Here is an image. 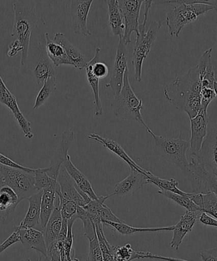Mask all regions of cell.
<instances>
[{
  "label": "cell",
  "mask_w": 217,
  "mask_h": 261,
  "mask_svg": "<svg viewBox=\"0 0 217 261\" xmlns=\"http://www.w3.org/2000/svg\"><path fill=\"white\" fill-rule=\"evenodd\" d=\"M201 84L198 66L185 75L177 76L165 87L166 99L178 111L185 112L190 119L201 109Z\"/></svg>",
  "instance_id": "1"
},
{
  "label": "cell",
  "mask_w": 217,
  "mask_h": 261,
  "mask_svg": "<svg viewBox=\"0 0 217 261\" xmlns=\"http://www.w3.org/2000/svg\"><path fill=\"white\" fill-rule=\"evenodd\" d=\"M168 4L167 24L172 37H178L185 25L195 21L201 15L216 9V1L178 0L160 1Z\"/></svg>",
  "instance_id": "2"
},
{
  "label": "cell",
  "mask_w": 217,
  "mask_h": 261,
  "mask_svg": "<svg viewBox=\"0 0 217 261\" xmlns=\"http://www.w3.org/2000/svg\"><path fill=\"white\" fill-rule=\"evenodd\" d=\"M34 1H17L13 3L15 19L11 36L17 38L22 46L20 60L21 73H26L28 50L33 31L38 21Z\"/></svg>",
  "instance_id": "3"
},
{
  "label": "cell",
  "mask_w": 217,
  "mask_h": 261,
  "mask_svg": "<svg viewBox=\"0 0 217 261\" xmlns=\"http://www.w3.org/2000/svg\"><path fill=\"white\" fill-rule=\"evenodd\" d=\"M145 4L144 20L139 25V35H137L133 53H132V63L134 69V77L138 83L142 82V72L143 63L149 55L153 45L156 40L158 33L162 27L160 20H153L146 31V24L148 16L151 9L153 1L147 0L144 1Z\"/></svg>",
  "instance_id": "4"
},
{
  "label": "cell",
  "mask_w": 217,
  "mask_h": 261,
  "mask_svg": "<svg viewBox=\"0 0 217 261\" xmlns=\"http://www.w3.org/2000/svg\"><path fill=\"white\" fill-rule=\"evenodd\" d=\"M45 21L40 18L37 27L33 31L31 37L30 48L32 57V71L38 85L42 88L43 83L49 76H56L55 66L48 58L46 51V41L43 27H45Z\"/></svg>",
  "instance_id": "5"
},
{
  "label": "cell",
  "mask_w": 217,
  "mask_h": 261,
  "mask_svg": "<svg viewBox=\"0 0 217 261\" xmlns=\"http://www.w3.org/2000/svg\"><path fill=\"white\" fill-rule=\"evenodd\" d=\"M129 71L127 68L124 76L123 85L120 93L115 96L112 103L115 116L123 120H133L143 125L147 130L149 127L145 123L141 114L143 100L134 93L129 83Z\"/></svg>",
  "instance_id": "6"
},
{
  "label": "cell",
  "mask_w": 217,
  "mask_h": 261,
  "mask_svg": "<svg viewBox=\"0 0 217 261\" xmlns=\"http://www.w3.org/2000/svg\"><path fill=\"white\" fill-rule=\"evenodd\" d=\"M147 132L154 138L155 153L168 163L177 166L185 173L188 165L186 153L190 147V142L182 139V132H180L177 138L157 136L150 129H148Z\"/></svg>",
  "instance_id": "7"
},
{
  "label": "cell",
  "mask_w": 217,
  "mask_h": 261,
  "mask_svg": "<svg viewBox=\"0 0 217 261\" xmlns=\"http://www.w3.org/2000/svg\"><path fill=\"white\" fill-rule=\"evenodd\" d=\"M185 174L190 180L193 193H216V174L208 170L198 156L191 155L187 170Z\"/></svg>",
  "instance_id": "8"
},
{
  "label": "cell",
  "mask_w": 217,
  "mask_h": 261,
  "mask_svg": "<svg viewBox=\"0 0 217 261\" xmlns=\"http://www.w3.org/2000/svg\"><path fill=\"white\" fill-rule=\"evenodd\" d=\"M0 177L5 186L10 187L16 193L20 202L38 192L33 173L0 165Z\"/></svg>",
  "instance_id": "9"
},
{
  "label": "cell",
  "mask_w": 217,
  "mask_h": 261,
  "mask_svg": "<svg viewBox=\"0 0 217 261\" xmlns=\"http://www.w3.org/2000/svg\"><path fill=\"white\" fill-rule=\"evenodd\" d=\"M119 7L124 19V32L121 38L126 46L131 42L132 33L139 32V17L143 0H118Z\"/></svg>",
  "instance_id": "10"
},
{
  "label": "cell",
  "mask_w": 217,
  "mask_h": 261,
  "mask_svg": "<svg viewBox=\"0 0 217 261\" xmlns=\"http://www.w3.org/2000/svg\"><path fill=\"white\" fill-rule=\"evenodd\" d=\"M127 62H128V50L121 38H119L111 79L108 83L105 84L106 88L112 89L114 97L118 95L121 91L122 85H123L124 74L128 68Z\"/></svg>",
  "instance_id": "11"
},
{
  "label": "cell",
  "mask_w": 217,
  "mask_h": 261,
  "mask_svg": "<svg viewBox=\"0 0 217 261\" xmlns=\"http://www.w3.org/2000/svg\"><path fill=\"white\" fill-rule=\"evenodd\" d=\"M0 103L4 105L12 111L15 119L17 120L20 128L24 133L25 137L28 139H32L34 137L32 130V123L23 116L18 106L16 98L5 85L1 75H0Z\"/></svg>",
  "instance_id": "12"
},
{
  "label": "cell",
  "mask_w": 217,
  "mask_h": 261,
  "mask_svg": "<svg viewBox=\"0 0 217 261\" xmlns=\"http://www.w3.org/2000/svg\"><path fill=\"white\" fill-rule=\"evenodd\" d=\"M73 140L74 132L72 129L64 130L57 149L51 159L49 166L45 168L46 173L51 178L57 180L59 171L67 158L68 152L72 145Z\"/></svg>",
  "instance_id": "13"
},
{
  "label": "cell",
  "mask_w": 217,
  "mask_h": 261,
  "mask_svg": "<svg viewBox=\"0 0 217 261\" xmlns=\"http://www.w3.org/2000/svg\"><path fill=\"white\" fill-rule=\"evenodd\" d=\"M93 0L71 1V15L74 32L76 34L89 37L91 35L88 27V17Z\"/></svg>",
  "instance_id": "14"
},
{
  "label": "cell",
  "mask_w": 217,
  "mask_h": 261,
  "mask_svg": "<svg viewBox=\"0 0 217 261\" xmlns=\"http://www.w3.org/2000/svg\"><path fill=\"white\" fill-rule=\"evenodd\" d=\"M191 138L189 140L191 155L198 156L204 140L207 135L209 122L207 111L201 109L198 114L190 119Z\"/></svg>",
  "instance_id": "15"
},
{
  "label": "cell",
  "mask_w": 217,
  "mask_h": 261,
  "mask_svg": "<svg viewBox=\"0 0 217 261\" xmlns=\"http://www.w3.org/2000/svg\"><path fill=\"white\" fill-rule=\"evenodd\" d=\"M147 173H141L131 169V173L123 180L117 183L115 186L114 193L110 194L111 196H117L121 198H126L131 196L140 189L147 184H150L148 178Z\"/></svg>",
  "instance_id": "16"
},
{
  "label": "cell",
  "mask_w": 217,
  "mask_h": 261,
  "mask_svg": "<svg viewBox=\"0 0 217 261\" xmlns=\"http://www.w3.org/2000/svg\"><path fill=\"white\" fill-rule=\"evenodd\" d=\"M201 213V212H185L179 222L175 226H173V236L170 242L171 247L174 248L176 250L179 249L183 239L188 232L192 231Z\"/></svg>",
  "instance_id": "17"
},
{
  "label": "cell",
  "mask_w": 217,
  "mask_h": 261,
  "mask_svg": "<svg viewBox=\"0 0 217 261\" xmlns=\"http://www.w3.org/2000/svg\"><path fill=\"white\" fill-rule=\"evenodd\" d=\"M57 181L60 186L61 196L64 198L74 202L78 206L86 205V202L79 193L75 182L68 175L63 165L59 171Z\"/></svg>",
  "instance_id": "18"
},
{
  "label": "cell",
  "mask_w": 217,
  "mask_h": 261,
  "mask_svg": "<svg viewBox=\"0 0 217 261\" xmlns=\"http://www.w3.org/2000/svg\"><path fill=\"white\" fill-rule=\"evenodd\" d=\"M19 230L20 242L24 245L25 249L35 250L47 258V247L42 231L34 228H24Z\"/></svg>",
  "instance_id": "19"
},
{
  "label": "cell",
  "mask_w": 217,
  "mask_h": 261,
  "mask_svg": "<svg viewBox=\"0 0 217 261\" xmlns=\"http://www.w3.org/2000/svg\"><path fill=\"white\" fill-rule=\"evenodd\" d=\"M216 143V133L215 130L206 135L198 156L206 167L215 174H217Z\"/></svg>",
  "instance_id": "20"
},
{
  "label": "cell",
  "mask_w": 217,
  "mask_h": 261,
  "mask_svg": "<svg viewBox=\"0 0 217 261\" xmlns=\"http://www.w3.org/2000/svg\"><path fill=\"white\" fill-rule=\"evenodd\" d=\"M213 49V47H210L203 54L200 63L197 66L200 74L201 88H210L216 91L217 83L211 63Z\"/></svg>",
  "instance_id": "21"
},
{
  "label": "cell",
  "mask_w": 217,
  "mask_h": 261,
  "mask_svg": "<svg viewBox=\"0 0 217 261\" xmlns=\"http://www.w3.org/2000/svg\"><path fill=\"white\" fill-rule=\"evenodd\" d=\"M42 194L43 190L39 191L27 199V200L29 201V208L19 226L15 227L17 229L34 228L37 229L38 226L41 227V200H42Z\"/></svg>",
  "instance_id": "22"
},
{
  "label": "cell",
  "mask_w": 217,
  "mask_h": 261,
  "mask_svg": "<svg viewBox=\"0 0 217 261\" xmlns=\"http://www.w3.org/2000/svg\"><path fill=\"white\" fill-rule=\"evenodd\" d=\"M53 41L61 46L65 50L66 55L72 63L73 67L79 70H83L86 68L87 64L89 61L88 58L80 50L75 47L66 38L63 33L61 32L56 33Z\"/></svg>",
  "instance_id": "23"
},
{
  "label": "cell",
  "mask_w": 217,
  "mask_h": 261,
  "mask_svg": "<svg viewBox=\"0 0 217 261\" xmlns=\"http://www.w3.org/2000/svg\"><path fill=\"white\" fill-rule=\"evenodd\" d=\"M61 192L60 184L58 181L47 189H43L41 200L40 225L44 229L48 219L55 209L56 194Z\"/></svg>",
  "instance_id": "24"
},
{
  "label": "cell",
  "mask_w": 217,
  "mask_h": 261,
  "mask_svg": "<svg viewBox=\"0 0 217 261\" xmlns=\"http://www.w3.org/2000/svg\"><path fill=\"white\" fill-rule=\"evenodd\" d=\"M63 166L79 190L87 194L91 200H98L99 196H97L94 191L90 181L87 176L73 165L70 155H68Z\"/></svg>",
  "instance_id": "25"
},
{
  "label": "cell",
  "mask_w": 217,
  "mask_h": 261,
  "mask_svg": "<svg viewBox=\"0 0 217 261\" xmlns=\"http://www.w3.org/2000/svg\"><path fill=\"white\" fill-rule=\"evenodd\" d=\"M88 138L89 139L96 141V142L101 143L104 147L111 150V152L116 153L118 157L125 161V162L129 166L131 169H133V170L141 173H147L148 171H149L145 170L144 168H142L141 166H140L138 164L135 163L134 161L129 157V155L127 154L126 151L122 147V146L119 144L116 141L101 137V136L95 134V133L88 135Z\"/></svg>",
  "instance_id": "26"
},
{
  "label": "cell",
  "mask_w": 217,
  "mask_h": 261,
  "mask_svg": "<svg viewBox=\"0 0 217 261\" xmlns=\"http://www.w3.org/2000/svg\"><path fill=\"white\" fill-rule=\"evenodd\" d=\"M20 201L17 194L7 186L0 188V219L7 221L10 214L14 213Z\"/></svg>",
  "instance_id": "27"
},
{
  "label": "cell",
  "mask_w": 217,
  "mask_h": 261,
  "mask_svg": "<svg viewBox=\"0 0 217 261\" xmlns=\"http://www.w3.org/2000/svg\"><path fill=\"white\" fill-rule=\"evenodd\" d=\"M62 216H61L60 210L55 208L52 215L48 219L47 225L43 229V235L47 247L51 244L57 242L58 235L60 234L62 225Z\"/></svg>",
  "instance_id": "28"
},
{
  "label": "cell",
  "mask_w": 217,
  "mask_h": 261,
  "mask_svg": "<svg viewBox=\"0 0 217 261\" xmlns=\"http://www.w3.org/2000/svg\"><path fill=\"white\" fill-rule=\"evenodd\" d=\"M46 41V51L48 58L52 61L55 66L60 65H71L73 66L70 59L66 55L65 50L58 43L50 40L49 35L48 33H45Z\"/></svg>",
  "instance_id": "29"
},
{
  "label": "cell",
  "mask_w": 217,
  "mask_h": 261,
  "mask_svg": "<svg viewBox=\"0 0 217 261\" xmlns=\"http://www.w3.org/2000/svg\"><path fill=\"white\" fill-rule=\"evenodd\" d=\"M108 5L109 23L112 28L114 35L123 37L124 32V23L123 17L120 10L118 0H108L106 1Z\"/></svg>",
  "instance_id": "30"
},
{
  "label": "cell",
  "mask_w": 217,
  "mask_h": 261,
  "mask_svg": "<svg viewBox=\"0 0 217 261\" xmlns=\"http://www.w3.org/2000/svg\"><path fill=\"white\" fill-rule=\"evenodd\" d=\"M191 199L196 205L200 207L201 212L210 214L214 219H217L216 193H192Z\"/></svg>",
  "instance_id": "31"
},
{
  "label": "cell",
  "mask_w": 217,
  "mask_h": 261,
  "mask_svg": "<svg viewBox=\"0 0 217 261\" xmlns=\"http://www.w3.org/2000/svg\"><path fill=\"white\" fill-rule=\"evenodd\" d=\"M102 224L105 225L106 226L110 227L114 231L118 232L122 235H131L138 232H150L157 231H172L173 226L165 227H153V228H139V227H134L129 226L125 223H116L107 221H102Z\"/></svg>",
  "instance_id": "32"
},
{
  "label": "cell",
  "mask_w": 217,
  "mask_h": 261,
  "mask_svg": "<svg viewBox=\"0 0 217 261\" xmlns=\"http://www.w3.org/2000/svg\"><path fill=\"white\" fill-rule=\"evenodd\" d=\"M147 176L149 178L150 183L159 187L160 190L172 192V193L184 196H191L192 195V193H185V192L178 189V186L179 184L175 179L171 178L167 180V179L160 178L154 175L151 172L147 174Z\"/></svg>",
  "instance_id": "33"
},
{
  "label": "cell",
  "mask_w": 217,
  "mask_h": 261,
  "mask_svg": "<svg viewBox=\"0 0 217 261\" xmlns=\"http://www.w3.org/2000/svg\"><path fill=\"white\" fill-rule=\"evenodd\" d=\"M85 68L87 73V79H88L89 86H91L94 94V108H95L96 116H103L104 112L100 96H99V79L93 75L90 67L88 65H86Z\"/></svg>",
  "instance_id": "34"
},
{
  "label": "cell",
  "mask_w": 217,
  "mask_h": 261,
  "mask_svg": "<svg viewBox=\"0 0 217 261\" xmlns=\"http://www.w3.org/2000/svg\"><path fill=\"white\" fill-rule=\"evenodd\" d=\"M57 89V81H56V77L53 76H49L44 83H43L39 93H38L36 98L35 106L33 107V109L36 110L43 104L49 98L50 96L55 92Z\"/></svg>",
  "instance_id": "35"
},
{
  "label": "cell",
  "mask_w": 217,
  "mask_h": 261,
  "mask_svg": "<svg viewBox=\"0 0 217 261\" xmlns=\"http://www.w3.org/2000/svg\"><path fill=\"white\" fill-rule=\"evenodd\" d=\"M160 195L167 197L168 199H172V201L175 202L176 203L179 204L180 206L183 207L188 212H201L200 207L196 205L194 203L191 196H184L180 195L172 192L160 190L157 192ZM192 196V195H191Z\"/></svg>",
  "instance_id": "36"
},
{
  "label": "cell",
  "mask_w": 217,
  "mask_h": 261,
  "mask_svg": "<svg viewBox=\"0 0 217 261\" xmlns=\"http://www.w3.org/2000/svg\"><path fill=\"white\" fill-rule=\"evenodd\" d=\"M76 216L78 219H80L84 225V237H86L89 241L93 240L96 237L95 226L92 221L87 212L83 207L77 206L76 210Z\"/></svg>",
  "instance_id": "37"
},
{
  "label": "cell",
  "mask_w": 217,
  "mask_h": 261,
  "mask_svg": "<svg viewBox=\"0 0 217 261\" xmlns=\"http://www.w3.org/2000/svg\"><path fill=\"white\" fill-rule=\"evenodd\" d=\"M78 219L76 214L71 217V219L68 220V232L66 235V239L63 242L64 250H65L66 259L68 261L71 260L74 258L75 255V251L73 249V226L74 222Z\"/></svg>",
  "instance_id": "38"
},
{
  "label": "cell",
  "mask_w": 217,
  "mask_h": 261,
  "mask_svg": "<svg viewBox=\"0 0 217 261\" xmlns=\"http://www.w3.org/2000/svg\"><path fill=\"white\" fill-rule=\"evenodd\" d=\"M35 186L38 191L49 188L57 180L51 178L48 176L44 168L35 169Z\"/></svg>",
  "instance_id": "39"
},
{
  "label": "cell",
  "mask_w": 217,
  "mask_h": 261,
  "mask_svg": "<svg viewBox=\"0 0 217 261\" xmlns=\"http://www.w3.org/2000/svg\"><path fill=\"white\" fill-rule=\"evenodd\" d=\"M60 199L59 209L60 210L61 216L63 219L69 220L76 214L77 205L73 201H68L61 196L60 194H57Z\"/></svg>",
  "instance_id": "40"
},
{
  "label": "cell",
  "mask_w": 217,
  "mask_h": 261,
  "mask_svg": "<svg viewBox=\"0 0 217 261\" xmlns=\"http://www.w3.org/2000/svg\"><path fill=\"white\" fill-rule=\"evenodd\" d=\"M88 261H103L98 238L96 237L89 241V252Z\"/></svg>",
  "instance_id": "41"
},
{
  "label": "cell",
  "mask_w": 217,
  "mask_h": 261,
  "mask_svg": "<svg viewBox=\"0 0 217 261\" xmlns=\"http://www.w3.org/2000/svg\"><path fill=\"white\" fill-rule=\"evenodd\" d=\"M201 109L203 111H207L208 107L211 102L216 98L217 91L210 88H201Z\"/></svg>",
  "instance_id": "42"
},
{
  "label": "cell",
  "mask_w": 217,
  "mask_h": 261,
  "mask_svg": "<svg viewBox=\"0 0 217 261\" xmlns=\"http://www.w3.org/2000/svg\"><path fill=\"white\" fill-rule=\"evenodd\" d=\"M99 217L101 221H107L116 222V223H124V222L119 219L105 204H104L100 211H99Z\"/></svg>",
  "instance_id": "43"
},
{
  "label": "cell",
  "mask_w": 217,
  "mask_h": 261,
  "mask_svg": "<svg viewBox=\"0 0 217 261\" xmlns=\"http://www.w3.org/2000/svg\"><path fill=\"white\" fill-rule=\"evenodd\" d=\"M0 165L8 166V167L19 169L20 170L24 171L25 172L29 173H33L35 171V169L25 168L19 165V164L14 162V161L10 160V158L6 157L1 153H0Z\"/></svg>",
  "instance_id": "44"
},
{
  "label": "cell",
  "mask_w": 217,
  "mask_h": 261,
  "mask_svg": "<svg viewBox=\"0 0 217 261\" xmlns=\"http://www.w3.org/2000/svg\"><path fill=\"white\" fill-rule=\"evenodd\" d=\"M18 242H20L19 230L14 227V231L13 232V233L0 245V254L4 252L5 250H7L8 248Z\"/></svg>",
  "instance_id": "45"
},
{
  "label": "cell",
  "mask_w": 217,
  "mask_h": 261,
  "mask_svg": "<svg viewBox=\"0 0 217 261\" xmlns=\"http://www.w3.org/2000/svg\"><path fill=\"white\" fill-rule=\"evenodd\" d=\"M47 258L48 261H61L57 242L53 243L47 247Z\"/></svg>",
  "instance_id": "46"
},
{
  "label": "cell",
  "mask_w": 217,
  "mask_h": 261,
  "mask_svg": "<svg viewBox=\"0 0 217 261\" xmlns=\"http://www.w3.org/2000/svg\"><path fill=\"white\" fill-rule=\"evenodd\" d=\"M200 256L203 261H217V249L203 250L200 252Z\"/></svg>",
  "instance_id": "47"
},
{
  "label": "cell",
  "mask_w": 217,
  "mask_h": 261,
  "mask_svg": "<svg viewBox=\"0 0 217 261\" xmlns=\"http://www.w3.org/2000/svg\"><path fill=\"white\" fill-rule=\"evenodd\" d=\"M199 221L202 223L205 226L217 227V221L216 219L213 218L210 216H209L205 212H201L200 216L198 217Z\"/></svg>",
  "instance_id": "48"
},
{
  "label": "cell",
  "mask_w": 217,
  "mask_h": 261,
  "mask_svg": "<svg viewBox=\"0 0 217 261\" xmlns=\"http://www.w3.org/2000/svg\"><path fill=\"white\" fill-rule=\"evenodd\" d=\"M22 51V48L20 42L17 40H15L14 42L10 43L9 46V51H8V56L10 58L14 57L18 53Z\"/></svg>",
  "instance_id": "49"
},
{
  "label": "cell",
  "mask_w": 217,
  "mask_h": 261,
  "mask_svg": "<svg viewBox=\"0 0 217 261\" xmlns=\"http://www.w3.org/2000/svg\"><path fill=\"white\" fill-rule=\"evenodd\" d=\"M158 259L166 261H188L183 259H176V258L160 256V255L152 254L150 252L144 253V254L142 255V259Z\"/></svg>",
  "instance_id": "50"
},
{
  "label": "cell",
  "mask_w": 217,
  "mask_h": 261,
  "mask_svg": "<svg viewBox=\"0 0 217 261\" xmlns=\"http://www.w3.org/2000/svg\"><path fill=\"white\" fill-rule=\"evenodd\" d=\"M67 232L68 220L63 219L62 225H61V228L60 234L58 235L57 241L64 242L66 239V235H67Z\"/></svg>",
  "instance_id": "51"
},
{
  "label": "cell",
  "mask_w": 217,
  "mask_h": 261,
  "mask_svg": "<svg viewBox=\"0 0 217 261\" xmlns=\"http://www.w3.org/2000/svg\"><path fill=\"white\" fill-rule=\"evenodd\" d=\"M38 261H48V258L43 256L42 254L39 255V260Z\"/></svg>",
  "instance_id": "52"
},
{
  "label": "cell",
  "mask_w": 217,
  "mask_h": 261,
  "mask_svg": "<svg viewBox=\"0 0 217 261\" xmlns=\"http://www.w3.org/2000/svg\"><path fill=\"white\" fill-rule=\"evenodd\" d=\"M70 261H80V260H79L78 259H76V258H73V259Z\"/></svg>",
  "instance_id": "53"
},
{
  "label": "cell",
  "mask_w": 217,
  "mask_h": 261,
  "mask_svg": "<svg viewBox=\"0 0 217 261\" xmlns=\"http://www.w3.org/2000/svg\"><path fill=\"white\" fill-rule=\"evenodd\" d=\"M20 261H30V259H28V258H26V259H23Z\"/></svg>",
  "instance_id": "54"
},
{
  "label": "cell",
  "mask_w": 217,
  "mask_h": 261,
  "mask_svg": "<svg viewBox=\"0 0 217 261\" xmlns=\"http://www.w3.org/2000/svg\"><path fill=\"white\" fill-rule=\"evenodd\" d=\"M61 261H68L66 258H64V259H61Z\"/></svg>",
  "instance_id": "55"
}]
</instances>
